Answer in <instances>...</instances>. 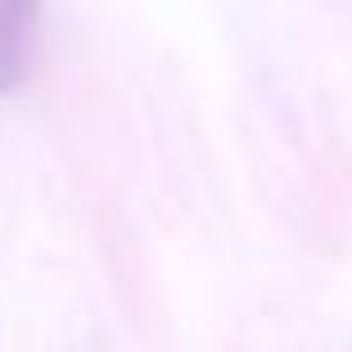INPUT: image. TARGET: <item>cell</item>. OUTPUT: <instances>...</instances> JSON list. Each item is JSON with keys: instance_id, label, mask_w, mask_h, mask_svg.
<instances>
[{"instance_id": "cell-1", "label": "cell", "mask_w": 352, "mask_h": 352, "mask_svg": "<svg viewBox=\"0 0 352 352\" xmlns=\"http://www.w3.org/2000/svg\"><path fill=\"white\" fill-rule=\"evenodd\" d=\"M41 0H0V95H14L32 73Z\"/></svg>"}]
</instances>
